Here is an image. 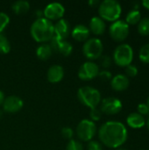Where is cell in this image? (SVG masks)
Instances as JSON below:
<instances>
[{
    "instance_id": "obj_21",
    "label": "cell",
    "mask_w": 149,
    "mask_h": 150,
    "mask_svg": "<svg viewBox=\"0 0 149 150\" xmlns=\"http://www.w3.org/2000/svg\"><path fill=\"white\" fill-rule=\"evenodd\" d=\"M11 9L13 11V12H15L18 15L25 14V12H27L29 11L30 4H29V2H27L25 0H18L12 4Z\"/></svg>"
},
{
    "instance_id": "obj_31",
    "label": "cell",
    "mask_w": 149,
    "mask_h": 150,
    "mask_svg": "<svg viewBox=\"0 0 149 150\" xmlns=\"http://www.w3.org/2000/svg\"><path fill=\"white\" fill-rule=\"evenodd\" d=\"M61 136L63 138L68 139V140H71L74 136V130L69 127H64L61 128Z\"/></svg>"
},
{
    "instance_id": "obj_42",
    "label": "cell",
    "mask_w": 149,
    "mask_h": 150,
    "mask_svg": "<svg viewBox=\"0 0 149 150\" xmlns=\"http://www.w3.org/2000/svg\"><path fill=\"white\" fill-rule=\"evenodd\" d=\"M143 150H148V149H143Z\"/></svg>"
},
{
    "instance_id": "obj_28",
    "label": "cell",
    "mask_w": 149,
    "mask_h": 150,
    "mask_svg": "<svg viewBox=\"0 0 149 150\" xmlns=\"http://www.w3.org/2000/svg\"><path fill=\"white\" fill-rule=\"evenodd\" d=\"M101 117H102V112L100 109H98L97 107L90 109V120H92L93 122L98 121L101 119Z\"/></svg>"
},
{
    "instance_id": "obj_17",
    "label": "cell",
    "mask_w": 149,
    "mask_h": 150,
    "mask_svg": "<svg viewBox=\"0 0 149 150\" xmlns=\"http://www.w3.org/2000/svg\"><path fill=\"white\" fill-rule=\"evenodd\" d=\"M90 32L88 26L79 24L76 25L72 30H71V36L74 40H77V41H86L89 37H90Z\"/></svg>"
},
{
    "instance_id": "obj_23",
    "label": "cell",
    "mask_w": 149,
    "mask_h": 150,
    "mask_svg": "<svg viewBox=\"0 0 149 150\" xmlns=\"http://www.w3.org/2000/svg\"><path fill=\"white\" fill-rule=\"evenodd\" d=\"M138 32L142 36L149 35V18H141L138 24Z\"/></svg>"
},
{
    "instance_id": "obj_22",
    "label": "cell",
    "mask_w": 149,
    "mask_h": 150,
    "mask_svg": "<svg viewBox=\"0 0 149 150\" xmlns=\"http://www.w3.org/2000/svg\"><path fill=\"white\" fill-rule=\"evenodd\" d=\"M141 19V14L138 10H132L130 11L126 18V22L128 25H137Z\"/></svg>"
},
{
    "instance_id": "obj_2",
    "label": "cell",
    "mask_w": 149,
    "mask_h": 150,
    "mask_svg": "<svg viewBox=\"0 0 149 150\" xmlns=\"http://www.w3.org/2000/svg\"><path fill=\"white\" fill-rule=\"evenodd\" d=\"M30 33L37 42L44 43L49 41L54 36V24L44 17L36 18L31 25Z\"/></svg>"
},
{
    "instance_id": "obj_26",
    "label": "cell",
    "mask_w": 149,
    "mask_h": 150,
    "mask_svg": "<svg viewBox=\"0 0 149 150\" xmlns=\"http://www.w3.org/2000/svg\"><path fill=\"white\" fill-rule=\"evenodd\" d=\"M66 150H83V146L80 141L71 139L66 146Z\"/></svg>"
},
{
    "instance_id": "obj_35",
    "label": "cell",
    "mask_w": 149,
    "mask_h": 150,
    "mask_svg": "<svg viewBox=\"0 0 149 150\" xmlns=\"http://www.w3.org/2000/svg\"><path fill=\"white\" fill-rule=\"evenodd\" d=\"M99 4H100V2L97 1V0H90V1H89V4H90L91 7L97 6V5H99Z\"/></svg>"
},
{
    "instance_id": "obj_24",
    "label": "cell",
    "mask_w": 149,
    "mask_h": 150,
    "mask_svg": "<svg viewBox=\"0 0 149 150\" xmlns=\"http://www.w3.org/2000/svg\"><path fill=\"white\" fill-rule=\"evenodd\" d=\"M11 50V44L5 35L0 33V54H5Z\"/></svg>"
},
{
    "instance_id": "obj_36",
    "label": "cell",
    "mask_w": 149,
    "mask_h": 150,
    "mask_svg": "<svg viewBox=\"0 0 149 150\" xmlns=\"http://www.w3.org/2000/svg\"><path fill=\"white\" fill-rule=\"evenodd\" d=\"M141 4L143 7H145L146 9H148L149 11V0H143L141 2Z\"/></svg>"
},
{
    "instance_id": "obj_41",
    "label": "cell",
    "mask_w": 149,
    "mask_h": 150,
    "mask_svg": "<svg viewBox=\"0 0 149 150\" xmlns=\"http://www.w3.org/2000/svg\"><path fill=\"white\" fill-rule=\"evenodd\" d=\"M117 150H127V149H118Z\"/></svg>"
},
{
    "instance_id": "obj_32",
    "label": "cell",
    "mask_w": 149,
    "mask_h": 150,
    "mask_svg": "<svg viewBox=\"0 0 149 150\" xmlns=\"http://www.w3.org/2000/svg\"><path fill=\"white\" fill-rule=\"evenodd\" d=\"M87 149L88 150H103V146H102V144H101L99 142L91 140V141H90V142H89V143H88Z\"/></svg>"
},
{
    "instance_id": "obj_18",
    "label": "cell",
    "mask_w": 149,
    "mask_h": 150,
    "mask_svg": "<svg viewBox=\"0 0 149 150\" xmlns=\"http://www.w3.org/2000/svg\"><path fill=\"white\" fill-rule=\"evenodd\" d=\"M105 28H106L105 22L100 17L96 16L90 19L89 29L90 32H91L95 35H102L105 32Z\"/></svg>"
},
{
    "instance_id": "obj_16",
    "label": "cell",
    "mask_w": 149,
    "mask_h": 150,
    "mask_svg": "<svg viewBox=\"0 0 149 150\" xmlns=\"http://www.w3.org/2000/svg\"><path fill=\"white\" fill-rule=\"evenodd\" d=\"M63 76H64V69L62 68V66L58 64L52 65L48 69L47 73V78L48 82L52 83H56L61 82Z\"/></svg>"
},
{
    "instance_id": "obj_7",
    "label": "cell",
    "mask_w": 149,
    "mask_h": 150,
    "mask_svg": "<svg viewBox=\"0 0 149 150\" xmlns=\"http://www.w3.org/2000/svg\"><path fill=\"white\" fill-rule=\"evenodd\" d=\"M97 134L95 122L89 119L82 120L76 127V135L80 141L90 142Z\"/></svg>"
},
{
    "instance_id": "obj_1",
    "label": "cell",
    "mask_w": 149,
    "mask_h": 150,
    "mask_svg": "<svg viewBox=\"0 0 149 150\" xmlns=\"http://www.w3.org/2000/svg\"><path fill=\"white\" fill-rule=\"evenodd\" d=\"M128 132L126 126L119 121H107L98 130V138L106 147L117 149L127 140Z\"/></svg>"
},
{
    "instance_id": "obj_39",
    "label": "cell",
    "mask_w": 149,
    "mask_h": 150,
    "mask_svg": "<svg viewBox=\"0 0 149 150\" xmlns=\"http://www.w3.org/2000/svg\"><path fill=\"white\" fill-rule=\"evenodd\" d=\"M147 126H148V128L149 130V118L148 120V121H147Z\"/></svg>"
},
{
    "instance_id": "obj_33",
    "label": "cell",
    "mask_w": 149,
    "mask_h": 150,
    "mask_svg": "<svg viewBox=\"0 0 149 150\" xmlns=\"http://www.w3.org/2000/svg\"><path fill=\"white\" fill-rule=\"evenodd\" d=\"M97 76H98L102 81H109V80H112V73H111L109 70H106V69H104V70L99 71Z\"/></svg>"
},
{
    "instance_id": "obj_40",
    "label": "cell",
    "mask_w": 149,
    "mask_h": 150,
    "mask_svg": "<svg viewBox=\"0 0 149 150\" xmlns=\"http://www.w3.org/2000/svg\"><path fill=\"white\" fill-rule=\"evenodd\" d=\"M2 116H3V112H2V111H0V119L2 118Z\"/></svg>"
},
{
    "instance_id": "obj_29",
    "label": "cell",
    "mask_w": 149,
    "mask_h": 150,
    "mask_svg": "<svg viewBox=\"0 0 149 150\" xmlns=\"http://www.w3.org/2000/svg\"><path fill=\"white\" fill-rule=\"evenodd\" d=\"M112 58L107 54H102L101 57L99 58V63L104 69L110 68L112 65Z\"/></svg>"
},
{
    "instance_id": "obj_3",
    "label": "cell",
    "mask_w": 149,
    "mask_h": 150,
    "mask_svg": "<svg viewBox=\"0 0 149 150\" xmlns=\"http://www.w3.org/2000/svg\"><path fill=\"white\" fill-rule=\"evenodd\" d=\"M122 12L120 4L115 0H105L98 5L99 17L106 21H117Z\"/></svg>"
},
{
    "instance_id": "obj_19",
    "label": "cell",
    "mask_w": 149,
    "mask_h": 150,
    "mask_svg": "<svg viewBox=\"0 0 149 150\" xmlns=\"http://www.w3.org/2000/svg\"><path fill=\"white\" fill-rule=\"evenodd\" d=\"M127 125L133 129L142 128L146 125V120L144 116L141 115L138 112H132L126 118Z\"/></svg>"
},
{
    "instance_id": "obj_30",
    "label": "cell",
    "mask_w": 149,
    "mask_h": 150,
    "mask_svg": "<svg viewBox=\"0 0 149 150\" xmlns=\"http://www.w3.org/2000/svg\"><path fill=\"white\" fill-rule=\"evenodd\" d=\"M138 75V68L133 64L126 67V76L129 77H135Z\"/></svg>"
},
{
    "instance_id": "obj_27",
    "label": "cell",
    "mask_w": 149,
    "mask_h": 150,
    "mask_svg": "<svg viewBox=\"0 0 149 150\" xmlns=\"http://www.w3.org/2000/svg\"><path fill=\"white\" fill-rule=\"evenodd\" d=\"M10 23V17L5 12H0V33L5 29Z\"/></svg>"
},
{
    "instance_id": "obj_37",
    "label": "cell",
    "mask_w": 149,
    "mask_h": 150,
    "mask_svg": "<svg viewBox=\"0 0 149 150\" xmlns=\"http://www.w3.org/2000/svg\"><path fill=\"white\" fill-rule=\"evenodd\" d=\"M4 98H5V97H4V95L3 91H0V105H3Z\"/></svg>"
},
{
    "instance_id": "obj_8",
    "label": "cell",
    "mask_w": 149,
    "mask_h": 150,
    "mask_svg": "<svg viewBox=\"0 0 149 150\" xmlns=\"http://www.w3.org/2000/svg\"><path fill=\"white\" fill-rule=\"evenodd\" d=\"M129 25L122 19H118L112 23L109 28V33L112 39L117 42L124 41L129 35Z\"/></svg>"
},
{
    "instance_id": "obj_34",
    "label": "cell",
    "mask_w": 149,
    "mask_h": 150,
    "mask_svg": "<svg viewBox=\"0 0 149 150\" xmlns=\"http://www.w3.org/2000/svg\"><path fill=\"white\" fill-rule=\"evenodd\" d=\"M137 109H138V113H140L142 116H146V115H148L149 114V108L146 103L139 104Z\"/></svg>"
},
{
    "instance_id": "obj_20",
    "label": "cell",
    "mask_w": 149,
    "mask_h": 150,
    "mask_svg": "<svg viewBox=\"0 0 149 150\" xmlns=\"http://www.w3.org/2000/svg\"><path fill=\"white\" fill-rule=\"evenodd\" d=\"M53 49L50 46V44L47 43H42L40 44L37 49H36V55L39 59L42 61H46L49 59L53 54Z\"/></svg>"
},
{
    "instance_id": "obj_13",
    "label": "cell",
    "mask_w": 149,
    "mask_h": 150,
    "mask_svg": "<svg viewBox=\"0 0 149 150\" xmlns=\"http://www.w3.org/2000/svg\"><path fill=\"white\" fill-rule=\"evenodd\" d=\"M50 46L53 51H56L64 56H68L73 51V46L66 40H60L54 36L51 40Z\"/></svg>"
},
{
    "instance_id": "obj_10",
    "label": "cell",
    "mask_w": 149,
    "mask_h": 150,
    "mask_svg": "<svg viewBox=\"0 0 149 150\" xmlns=\"http://www.w3.org/2000/svg\"><path fill=\"white\" fill-rule=\"evenodd\" d=\"M99 66L93 62H86L81 65L78 70V77L83 81H90L98 76Z\"/></svg>"
},
{
    "instance_id": "obj_11",
    "label": "cell",
    "mask_w": 149,
    "mask_h": 150,
    "mask_svg": "<svg viewBox=\"0 0 149 150\" xmlns=\"http://www.w3.org/2000/svg\"><path fill=\"white\" fill-rule=\"evenodd\" d=\"M65 13V8L61 3L54 2L48 4L44 11H43V16L47 19L52 21V20H59L61 19Z\"/></svg>"
},
{
    "instance_id": "obj_14",
    "label": "cell",
    "mask_w": 149,
    "mask_h": 150,
    "mask_svg": "<svg viewBox=\"0 0 149 150\" xmlns=\"http://www.w3.org/2000/svg\"><path fill=\"white\" fill-rule=\"evenodd\" d=\"M54 36L60 40H66L71 33L70 24L67 19L61 18L55 24H54Z\"/></svg>"
},
{
    "instance_id": "obj_25",
    "label": "cell",
    "mask_w": 149,
    "mask_h": 150,
    "mask_svg": "<svg viewBox=\"0 0 149 150\" xmlns=\"http://www.w3.org/2000/svg\"><path fill=\"white\" fill-rule=\"evenodd\" d=\"M139 58L143 63L149 64V43L141 47L139 52Z\"/></svg>"
},
{
    "instance_id": "obj_6",
    "label": "cell",
    "mask_w": 149,
    "mask_h": 150,
    "mask_svg": "<svg viewBox=\"0 0 149 150\" xmlns=\"http://www.w3.org/2000/svg\"><path fill=\"white\" fill-rule=\"evenodd\" d=\"M104 46L98 38L88 39L83 46V54L89 60H97L103 54Z\"/></svg>"
},
{
    "instance_id": "obj_38",
    "label": "cell",
    "mask_w": 149,
    "mask_h": 150,
    "mask_svg": "<svg viewBox=\"0 0 149 150\" xmlns=\"http://www.w3.org/2000/svg\"><path fill=\"white\" fill-rule=\"evenodd\" d=\"M146 104H147V105L148 106V108H149V97L148 98V100H147V103H146Z\"/></svg>"
},
{
    "instance_id": "obj_15",
    "label": "cell",
    "mask_w": 149,
    "mask_h": 150,
    "mask_svg": "<svg viewBox=\"0 0 149 150\" xmlns=\"http://www.w3.org/2000/svg\"><path fill=\"white\" fill-rule=\"evenodd\" d=\"M130 84L129 78L124 74H118L114 76L111 80V86L116 91H126Z\"/></svg>"
},
{
    "instance_id": "obj_5",
    "label": "cell",
    "mask_w": 149,
    "mask_h": 150,
    "mask_svg": "<svg viewBox=\"0 0 149 150\" xmlns=\"http://www.w3.org/2000/svg\"><path fill=\"white\" fill-rule=\"evenodd\" d=\"M133 60V47L126 44L119 45L113 52V62L119 67H127Z\"/></svg>"
},
{
    "instance_id": "obj_9",
    "label": "cell",
    "mask_w": 149,
    "mask_h": 150,
    "mask_svg": "<svg viewBox=\"0 0 149 150\" xmlns=\"http://www.w3.org/2000/svg\"><path fill=\"white\" fill-rule=\"evenodd\" d=\"M122 102L119 98L114 97L105 98L101 100L100 103V110L102 113H105L107 115L118 114L122 110Z\"/></svg>"
},
{
    "instance_id": "obj_4",
    "label": "cell",
    "mask_w": 149,
    "mask_h": 150,
    "mask_svg": "<svg viewBox=\"0 0 149 150\" xmlns=\"http://www.w3.org/2000/svg\"><path fill=\"white\" fill-rule=\"evenodd\" d=\"M78 100L90 109L96 108L101 103L100 91L91 86H83L77 91Z\"/></svg>"
},
{
    "instance_id": "obj_12",
    "label": "cell",
    "mask_w": 149,
    "mask_h": 150,
    "mask_svg": "<svg viewBox=\"0 0 149 150\" xmlns=\"http://www.w3.org/2000/svg\"><path fill=\"white\" fill-rule=\"evenodd\" d=\"M2 105H3V109L5 112L16 113L23 108L24 102L19 97L11 95V96H9L4 98Z\"/></svg>"
}]
</instances>
